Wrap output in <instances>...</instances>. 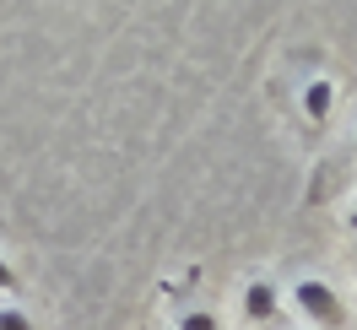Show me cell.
<instances>
[{"instance_id": "obj_1", "label": "cell", "mask_w": 357, "mask_h": 330, "mask_svg": "<svg viewBox=\"0 0 357 330\" xmlns=\"http://www.w3.org/2000/svg\"><path fill=\"white\" fill-rule=\"evenodd\" d=\"M292 303H298V314H303L309 325H319V330H335L341 320H347L341 292H335L331 282H319V276H303V282L292 287Z\"/></svg>"}, {"instance_id": "obj_2", "label": "cell", "mask_w": 357, "mask_h": 330, "mask_svg": "<svg viewBox=\"0 0 357 330\" xmlns=\"http://www.w3.org/2000/svg\"><path fill=\"white\" fill-rule=\"evenodd\" d=\"M276 308H282V298H276V287L271 282H249L244 287V314L260 325V320H276Z\"/></svg>"}, {"instance_id": "obj_3", "label": "cell", "mask_w": 357, "mask_h": 330, "mask_svg": "<svg viewBox=\"0 0 357 330\" xmlns=\"http://www.w3.org/2000/svg\"><path fill=\"white\" fill-rule=\"evenodd\" d=\"M331 103H335V87L325 76H314L309 87H303V114H309V119H331Z\"/></svg>"}, {"instance_id": "obj_4", "label": "cell", "mask_w": 357, "mask_h": 330, "mask_svg": "<svg viewBox=\"0 0 357 330\" xmlns=\"http://www.w3.org/2000/svg\"><path fill=\"white\" fill-rule=\"evenodd\" d=\"M0 330H33V320H27L22 308H6V303H0Z\"/></svg>"}, {"instance_id": "obj_5", "label": "cell", "mask_w": 357, "mask_h": 330, "mask_svg": "<svg viewBox=\"0 0 357 330\" xmlns=\"http://www.w3.org/2000/svg\"><path fill=\"white\" fill-rule=\"evenodd\" d=\"M178 330H217V320H211V314H184Z\"/></svg>"}, {"instance_id": "obj_6", "label": "cell", "mask_w": 357, "mask_h": 330, "mask_svg": "<svg viewBox=\"0 0 357 330\" xmlns=\"http://www.w3.org/2000/svg\"><path fill=\"white\" fill-rule=\"evenodd\" d=\"M11 287H17V271H11V265L0 260V292H11Z\"/></svg>"}, {"instance_id": "obj_7", "label": "cell", "mask_w": 357, "mask_h": 330, "mask_svg": "<svg viewBox=\"0 0 357 330\" xmlns=\"http://www.w3.org/2000/svg\"><path fill=\"white\" fill-rule=\"evenodd\" d=\"M347 233H352V239H357V206H352V211H347Z\"/></svg>"}]
</instances>
